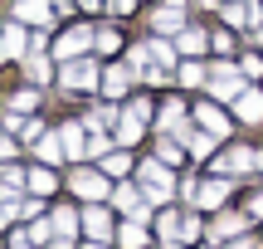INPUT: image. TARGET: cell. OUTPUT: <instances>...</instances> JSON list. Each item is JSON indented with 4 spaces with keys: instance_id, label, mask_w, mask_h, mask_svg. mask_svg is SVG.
Masks as SVG:
<instances>
[{
    "instance_id": "obj_10",
    "label": "cell",
    "mask_w": 263,
    "mask_h": 249,
    "mask_svg": "<svg viewBox=\"0 0 263 249\" xmlns=\"http://www.w3.org/2000/svg\"><path fill=\"white\" fill-rule=\"evenodd\" d=\"M59 142H64V156H73V162H83V156H88V137H83V127L68 122L64 132H59Z\"/></svg>"
},
{
    "instance_id": "obj_11",
    "label": "cell",
    "mask_w": 263,
    "mask_h": 249,
    "mask_svg": "<svg viewBox=\"0 0 263 249\" xmlns=\"http://www.w3.org/2000/svg\"><path fill=\"white\" fill-rule=\"evenodd\" d=\"M195 117H200V127H205L210 137H224V132H229V117L219 113V108H210V103H200V108H195Z\"/></svg>"
},
{
    "instance_id": "obj_38",
    "label": "cell",
    "mask_w": 263,
    "mask_h": 249,
    "mask_svg": "<svg viewBox=\"0 0 263 249\" xmlns=\"http://www.w3.org/2000/svg\"><path fill=\"white\" fill-rule=\"evenodd\" d=\"M239 68H244V74H263V59H258V54H249V59H244Z\"/></svg>"
},
{
    "instance_id": "obj_14",
    "label": "cell",
    "mask_w": 263,
    "mask_h": 249,
    "mask_svg": "<svg viewBox=\"0 0 263 249\" xmlns=\"http://www.w3.org/2000/svg\"><path fill=\"white\" fill-rule=\"evenodd\" d=\"M254 15H258V5H244V0H234V5L224 10V20H229V25H249Z\"/></svg>"
},
{
    "instance_id": "obj_25",
    "label": "cell",
    "mask_w": 263,
    "mask_h": 249,
    "mask_svg": "<svg viewBox=\"0 0 263 249\" xmlns=\"http://www.w3.org/2000/svg\"><path fill=\"white\" fill-rule=\"evenodd\" d=\"M29 240H34V244H49V240H54V220H34V225H29Z\"/></svg>"
},
{
    "instance_id": "obj_33",
    "label": "cell",
    "mask_w": 263,
    "mask_h": 249,
    "mask_svg": "<svg viewBox=\"0 0 263 249\" xmlns=\"http://www.w3.org/2000/svg\"><path fill=\"white\" fill-rule=\"evenodd\" d=\"M15 108H20V113H34V108H39V93H20Z\"/></svg>"
},
{
    "instance_id": "obj_4",
    "label": "cell",
    "mask_w": 263,
    "mask_h": 249,
    "mask_svg": "<svg viewBox=\"0 0 263 249\" xmlns=\"http://www.w3.org/2000/svg\"><path fill=\"white\" fill-rule=\"evenodd\" d=\"M151 103H132V113L117 122V142H141V122H146Z\"/></svg>"
},
{
    "instance_id": "obj_42",
    "label": "cell",
    "mask_w": 263,
    "mask_h": 249,
    "mask_svg": "<svg viewBox=\"0 0 263 249\" xmlns=\"http://www.w3.org/2000/svg\"><path fill=\"white\" fill-rule=\"evenodd\" d=\"M0 225H10V205H0Z\"/></svg>"
},
{
    "instance_id": "obj_30",
    "label": "cell",
    "mask_w": 263,
    "mask_h": 249,
    "mask_svg": "<svg viewBox=\"0 0 263 249\" xmlns=\"http://www.w3.org/2000/svg\"><path fill=\"white\" fill-rule=\"evenodd\" d=\"M151 59H161V64H176V49H171V44H161V39H156V44H151Z\"/></svg>"
},
{
    "instance_id": "obj_20",
    "label": "cell",
    "mask_w": 263,
    "mask_h": 249,
    "mask_svg": "<svg viewBox=\"0 0 263 249\" xmlns=\"http://www.w3.org/2000/svg\"><path fill=\"white\" fill-rule=\"evenodd\" d=\"M122 244H127V249H141V244H146V230H141V220L122 225Z\"/></svg>"
},
{
    "instance_id": "obj_22",
    "label": "cell",
    "mask_w": 263,
    "mask_h": 249,
    "mask_svg": "<svg viewBox=\"0 0 263 249\" xmlns=\"http://www.w3.org/2000/svg\"><path fill=\"white\" fill-rule=\"evenodd\" d=\"M5 54H15V59L25 54V29H20V25H10V29H5Z\"/></svg>"
},
{
    "instance_id": "obj_8",
    "label": "cell",
    "mask_w": 263,
    "mask_h": 249,
    "mask_svg": "<svg viewBox=\"0 0 263 249\" xmlns=\"http://www.w3.org/2000/svg\"><path fill=\"white\" fill-rule=\"evenodd\" d=\"M73 191L83 195V201H103V195H107V181H103L98 171H78V176H73Z\"/></svg>"
},
{
    "instance_id": "obj_2",
    "label": "cell",
    "mask_w": 263,
    "mask_h": 249,
    "mask_svg": "<svg viewBox=\"0 0 263 249\" xmlns=\"http://www.w3.org/2000/svg\"><path fill=\"white\" fill-rule=\"evenodd\" d=\"M59 78H64V88H93L98 83V64L93 59H68Z\"/></svg>"
},
{
    "instance_id": "obj_21",
    "label": "cell",
    "mask_w": 263,
    "mask_h": 249,
    "mask_svg": "<svg viewBox=\"0 0 263 249\" xmlns=\"http://www.w3.org/2000/svg\"><path fill=\"white\" fill-rule=\"evenodd\" d=\"M59 156H64V142H59V137H44V142H39V162H59Z\"/></svg>"
},
{
    "instance_id": "obj_26",
    "label": "cell",
    "mask_w": 263,
    "mask_h": 249,
    "mask_svg": "<svg viewBox=\"0 0 263 249\" xmlns=\"http://www.w3.org/2000/svg\"><path fill=\"white\" fill-rule=\"evenodd\" d=\"M180 117H185V108H180V103H166V108H161V127H166V132H171V127H180Z\"/></svg>"
},
{
    "instance_id": "obj_49",
    "label": "cell",
    "mask_w": 263,
    "mask_h": 249,
    "mask_svg": "<svg viewBox=\"0 0 263 249\" xmlns=\"http://www.w3.org/2000/svg\"><path fill=\"white\" fill-rule=\"evenodd\" d=\"M0 54H5V44H0Z\"/></svg>"
},
{
    "instance_id": "obj_48",
    "label": "cell",
    "mask_w": 263,
    "mask_h": 249,
    "mask_svg": "<svg viewBox=\"0 0 263 249\" xmlns=\"http://www.w3.org/2000/svg\"><path fill=\"white\" fill-rule=\"evenodd\" d=\"M258 39H263V25H258Z\"/></svg>"
},
{
    "instance_id": "obj_44",
    "label": "cell",
    "mask_w": 263,
    "mask_h": 249,
    "mask_svg": "<svg viewBox=\"0 0 263 249\" xmlns=\"http://www.w3.org/2000/svg\"><path fill=\"white\" fill-rule=\"evenodd\" d=\"M200 5H219V0H200Z\"/></svg>"
},
{
    "instance_id": "obj_43",
    "label": "cell",
    "mask_w": 263,
    "mask_h": 249,
    "mask_svg": "<svg viewBox=\"0 0 263 249\" xmlns=\"http://www.w3.org/2000/svg\"><path fill=\"white\" fill-rule=\"evenodd\" d=\"M254 215H263V195H254Z\"/></svg>"
},
{
    "instance_id": "obj_41",
    "label": "cell",
    "mask_w": 263,
    "mask_h": 249,
    "mask_svg": "<svg viewBox=\"0 0 263 249\" xmlns=\"http://www.w3.org/2000/svg\"><path fill=\"white\" fill-rule=\"evenodd\" d=\"M49 249H68V235H59V240H49Z\"/></svg>"
},
{
    "instance_id": "obj_36",
    "label": "cell",
    "mask_w": 263,
    "mask_h": 249,
    "mask_svg": "<svg viewBox=\"0 0 263 249\" xmlns=\"http://www.w3.org/2000/svg\"><path fill=\"white\" fill-rule=\"evenodd\" d=\"M195 235H200V225H195V220H185V215H180V240H195Z\"/></svg>"
},
{
    "instance_id": "obj_9",
    "label": "cell",
    "mask_w": 263,
    "mask_h": 249,
    "mask_svg": "<svg viewBox=\"0 0 263 249\" xmlns=\"http://www.w3.org/2000/svg\"><path fill=\"white\" fill-rule=\"evenodd\" d=\"M234 113L244 117V122H263V93H254V88H244V93L234 98Z\"/></svg>"
},
{
    "instance_id": "obj_23",
    "label": "cell",
    "mask_w": 263,
    "mask_h": 249,
    "mask_svg": "<svg viewBox=\"0 0 263 249\" xmlns=\"http://www.w3.org/2000/svg\"><path fill=\"white\" fill-rule=\"evenodd\" d=\"M29 186H34V191H39V195H49V191H54V186H59V181H54V171H49V166H39V171H34V176H29Z\"/></svg>"
},
{
    "instance_id": "obj_31",
    "label": "cell",
    "mask_w": 263,
    "mask_h": 249,
    "mask_svg": "<svg viewBox=\"0 0 263 249\" xmlns=\"http://www.w3.org/2000/svg\"><path fill=\"white\" fill-rule=\"evenodd\" d=\"M88 156H107V137H103V132L88 137Z\"/></svg>"
},
{
    "instance_id": "obj_37",
    "label": "cell",
    "mask_w": 263,
    "mask_h": 249,
    "mask_svg": "<svg viewBox=\"0 0 263 249\" xmlns=\"http://www.w3.org/2000/svg\"><path fill=\"white\" fill-rule=\"evenodd\" d=\"M161 162H180V147L176 142H161Z\"/></svg>"
},
{
    "instance_id": "obj_17",
    "label": "cell",
    "mask_w": 263,
    "mask_h": 249,
    "mask_svg": "<svg viewBox=\"0 0 263 249\" xmlns=\"http://www.w3.org/2000/svg\"><path fill=\"white\" fill-rule=\"evenodd\" d=\"M219 166H229V171H249V166H254V152H244V147H234V152H229V156H224Z\"/></svg>"
},
{
    "instance_id": "obj_29",
    "label": "cell",
    "mask_w": 263,
    "mask_h": 249,
    "mask_svg": "<svg viewBox=\"0 0 263 249\" xmlns=\"http://www.w3.org/2000/svg\"><path fill=\"white\" fill-rule=\"evenodd\" d=\"M161 235H166V240H180V215H161Z\"/></svg>"
},
{
    "instance_id": "obj_35",
    "label": "cell",
    "mask_w": 263,
    "mask_h": 249,
    "mask_svg": "<svg viewBox=\"0 0 263 249\" xmlns=\"http://www.w3.org/2000/svg\"><path fill=\"white\" fill-rule=\"evenodd\" d=\"M127 166H132V162H127V156H122V152H117V156H107V171H112V176H122V171H127Z\"/></svg>"
},
{
    "instance_id": "obj_3",
    "label": "cell",
    "mask_w": 263,
    "mask_h": 249,
    "mask_svg": "<svg viewBox=\"0 0 263 249\" xmlns=\"http://www.w3.org/2000/svg\"><path fill=\"white\" fill-rule=\"evenodd\" d=\"M151 25H156L161 34H180V29H185V5H180V0H166V5L156 10Z\"/></svg>"
},
{
    "instance_id": "obj_18",
    "label": "cell",
    "mask_w": 263,
    "mask_h": 249,
    "mask_svg": "<svg viewBox=\"0 0 263 249\" xmlns=\"http://www.w3.org/2000/svg\"><path fill=\"white\" fill-rule=\"evenodd\" d=\"M244 225H249L244 215H224V220L215 225V240H229V235H239V230H244Z\"/></svg>"
},
{
    "instance_id": "obj_16",
    "label": "cell",
    "mask_w": 263,
    "mask_h": 249,
    "mask_svg": "<svg viewBox=\"0 0 263 249\" xmlns=\"http://www.w3.org/2000/svg\"><path fill=\"white\" fill-rule=\"evenodd\" d=\"M20 15H25V20H34V25H44V20H49V10H44V0H20Z\"/></svg>"
},
{
    "instance_id": "obj_12",
    "label": "cell",
    "mask_w": 263,
    "mask_h": 249,
    "mask_svg": "<svg viewBox=\"0 0 263 249\" xmlns=\"http://www.w3.org/2000/svg\"><path fill=\"white\" fill-rule=\"evenodd\" d=\"M224 195H229V181H205L195 191V201L200 205H224Z\"/></svg>"
},
{
    "instance_id": "obj_24",
    "label": "cell",
    "mask_w": 263,
    "mask_h": 249,
    "mask_svg": "<svg viewBox=\"0 0 263 249\" xmlns=\"http://www.w3.org/2000/svg\"><path fill=\"white\" fill-rule=\"evenodd\" d=\"M180 49H185V54H200V49H205V34H200V29H180Z\"/></svg>"
},
{
    "instance_id": "obj_45",
    "label": "cell",
    "mask_w": 263,
    "mask_h": 249,
    "mask_svg": "<svg viewBox=\"0 0 263 249\" xmlns=\"http://www.w3.org/2000/svg\"><path fill=\"white\" fill-rule=\"evenodd\" d=\"M78 5H98V0H78Z\"/></svg>"
},
{
    "instance_id": "obj_13",
    "label": "cell",
    "mask_w": 263,
    "mask_h": 249,
    "mask_svg": "<svg viewBox=\"0 0 263 249\" xmlns=\"http://www.w3.org/2000/svg\"><path fill=\"white\" fill-rule=\"evenodd\" d=\"M25 181H29V176H20V171H0V195H5V201H15V195L25 191Z\"/></svg>"
},
{
    "instance_id": "obj_5",
    "label": "cell",
    "mask_w": 263,
    "mask_h": 249,
    "mask_svg": "<svg viewBox=\"0 0 263 249\" xmlns=\"http://www.w3.org/2000/svg\"><path fill=\"white\" fill-rule=\"evenodd\" d=\"M210 88H215V98H239V93H244V78H239L229 64H219L215 78H210Z\"/></svg>"
},
{
    "instance_id": "obj_46",
    "label": "cell",
    "mask_w": 263,
    "mask_h": 249,
    "mask_svg": "<svg viewBox=\"0 0 263 249\" xmlns=\"http://www.w3.org/2000/svg\"><path fill=\"white\" fill-rule=\"evenodd\" d=\"M254 162H258V166H263V152H258V156H254Z\"/></svg>"
},
{
    "instance_id": "obj_47",
    "label": "cell",
    "mask_w": 263,
    "mask_h": 249,
    "mask_svg": "<svg viewBox=\"0 0 263 249\" xmlns=\"http://www.w3.org/2000/svg\"><path fill=\"white\" fill-rule=\"evenodd\" d=\"M234 249H254V244H234Z\"/></svg>"
},
{
    "instance_id": "obj_6",
    "label": "cell",
    "mask_w": 263,
    "mask_h": 249,
    "mask_svg": "<svg viewBox=\"0 0 263 249\" xmlns=\"http://www.w3.org/2000/svg\"><path fill=\"white\" fill-rule=\"evenodd\" d=\"M78 220H83L88 240H107V235H112V215H107L103 205H93V210H88V215H78Z\"/></svg>"
},
{
    "instance_id": "obj_1",
    "label": "cell",
    "mask_w": 263,
    "mask_h": 249,
    "mask_svg": "<svg viewBox=\"0 0 263 249\" xmlns=\"http://www.w3.org/2000/svg\"><path fill=\"white\" fill-rule=\"evenodd\" d=\"M141 191H146V201H171V176H166V166L161 162H146L141 166Z\"/></svg>"
},
{
    "instance_id": "obj_39",
    "label": "cell",
    "mask_w": 263,
    "mask_h": 249,
    "mask_svg": "<svg viewBox=\"0 0 263 249\" xmlns=\"http://www.w3.org/2000/svg\"><path fill=\"white\" fill-rule=\"evenodd\" d=\"M10 156H15V142H0V166H5Z\"/></svg>"
},
{
    "instance_id": "obj_7",
    "label": "cell",
    "mask_w": 263,
    "mask_h": 249,
    "mask_svg": "<svg viewBox=\"0 0 263 249\" xmlns=\"http://www.w3.org/2000/svg\"><path fill=\"white\" fill-rule=\"evenodd\" d=\"M88 44H93V29H68V34L54 44V54H59V59H73V54H83Z\"/></svg>"
},
{
    "instance_id": "obj_28",
    "label": "cell",
    "mask_w": 263,
    "mask_h": 249,
    "mask_svg": "<svg viewBox=\"0 0 263 249\" xmlns=\"http://www.w3.org/2000/svg\"><path fill=\"white\" fill-rule=\"evenodd\" d=\"M185 142H190V156H210V147H215L210 132H195V137H185Z\"/></svg>"
},
{
    "instance_id": "obj_19",
    "label": "cell",
    "mask_w": 263,
    "mask_h": 249,
    "mask_svg": "<svg viewBox=\"0 0 263 249\" xmlns=\"http://www.w3.org/2000/svg\"><path fill=\"white\" fill-rule=\"evenodd\" d=\"M49 220H54V235H73V230H78V215H73V210H54Z\"/></svg>"
},
{
    "instance_id": "obj_40",
    "label": "cell",
    "mask_w": 263,
    "mask_h": 249,
    "mask_svg": "<svg viewBox=\"0 0 263 249\" xmlns=\"http://www.w3.org/2000/svg\"><path fill=\"white\" fill-rule=\"evenodd\" d=\"M112 10H117V15H127V10H132V0H112Z\"/></svg>"
},
{
    "instance_id": "obj_27",
    "label": "cell",
    "mask_w": 263,
    "mask_h": 249,
    "mask_svg": "<svg viewBox=\"0 0 263 249\" xmlns=\"http://www.w3.org/2000/svg\"><path fill=\"white\" fill-rule=\"evenodd\" d=\"M117 205H122V210H132V215L141 210V201H137V191H132V186H117Z\"/></svg>"
},
{
    "instance_id": "obj_32",
    "label": "cell",
    "mask_w": 263,
    "mask_h": 249,
    "mask_svg": "<svg viewBox=\"0 0 263 249\" xmlns=\"http://www.w3.org/2000/svg\"><path fill=\"white\" fill-rule=\"evenodd\" d=\"M29 78H34V83H44V78H49V64H44V59H29Z\"/></svg>"
},
{
    "instance_id": "obj_15",
    "label": "cell",
    "mask_w": 263,
    "mask_h": 249,
    "mask_svg": "<svg viewBox=\"0 0 263 249\" xmlns=\"http://www.w3.org/2000/svg\"><path fill=\"white\" fill-rule=\"evenodd\" d=\"M127 78H132V68H107V78H103V88H107V93H127Z\"/></svg>"
},
{
    "instance_id": "obj_34",
    "label": "cell",
    "mask_w": 263,
    "mask_h": 249,
    "mask_svg": "<svg viewBox=\"0 0 263 249\" xmlns=\"http://www.w3.org/2000/svg\"><path fill=\"white\" fill-rule=\"evenodd\" d=\"M180 78H185V83H200V78H205V68H200V64H185V68H180Z\"/></svg>"
}]
</instances>
